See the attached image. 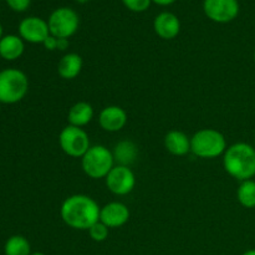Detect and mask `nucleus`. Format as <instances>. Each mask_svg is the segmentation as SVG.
<instances>
[{
    "instance_id": "31",
    "label": "nucleus",
    "mask_w": 255,
    "mask_h": 255,
    "mask_svg": "<svg viewBox=\"0 0 255 255\" xmlns=\"http://www.w3.org/2000/svg\"><path fill=\"white\" fill-rule=\"evenodd\" d=\"M254 62H255V50H254Z\"/></svg>"
},
{
    "instance_id": "6",
    "label": "nucleus",
    "mask_w": 255,
    "mask_h": 255,
    "mask_svg": "<svg viewBox=\"0 0 255 255\" xmlns=\"http://www.w3.org/2000/svg\"><path fill=\"white\" fill-rule=\"evenodd\" d=\"M47 24L50 35L57 39H70L79 29L80 17L71 7H57L50 14Z\"/></svg>"
},
{
    "instance_id": "26",
    "label": "nucleus",
    "mask_w": 255,
    "mask_h": 255,
    "mask_svg": "<svg viewBox=\"0 0 255 255\" xmlns=\"http://www.w3.org/2000/svg\"><path fill=\"white\" fill-rule=\"evenodd\" d=\"M177 0H152V2L157 5H161V6H168V5L174 4Z\"/></svg>"
},
{
    "instance_id": "27",
    "label": "nucleus",
    "mask_w": 255,
    "mask_h": 255,
    "mask_svg": "<svg viewBox=\"0 0 255 255\" xmlns=\"http://www.w3.org/2000/svg\"><path fill=\"white\" fill-rule=\"evenodd\" d=\"M242 255H255V249H249V251L244 252Z\"/></svg>"
},
{
    "instance_id": "15",
    "label": "nucleus",
    "mask_w": 255,
    "mask_h": 255,
    "mask_svg": "<svg viewBox=\"0 0 255 255\" xmlns=\"http://www.w3.org/2000/svg\"><path fill=\"white\" fill-rule=\"evenodd\" d=\"M164 147L173 156H186L191 152V138L184 132L173 129L164 136Z\"/></svg>"
},
{
    "instance_id": "30",
    "label": "nucleus",
    "mask_w": 255,
    "mask_h": 255,
    "mask_svg": "<svg viewBox=\"0 0 255 255\" xmlns=\"http://www.w3.org/2000/svg\"><path fill=\"white\" fill-rule=\"evenodd\" d=\"M30 255H45L44 253H40V252H35V253H31Z\"/></svg>"
},
{
    "instance_id": "9",
    "label": "nucleus",
    "mask_w": 255,
    "mask_h": 255,
    "mask_svg": "<svg viewBox=\"0 0 255 255\" xmlns=\"http://www.w3.org/2000/svg\"><path fill=\"white\" fill-rule=\"evenodd\" d=\"M105 181H106L109 191L116 196H126L131 193L136 186V177L132 169L129 167L120 166V164H116L110 171Z\"/></svg>"
},
{
    "instance_id": "11",
    "label": "nucleus",
    "mask_w": 255,
    "mask_h": 255,
    "mask_svg": "<svg viewBox=\"0 0 255 255\" xmlns=\"http://www.w3.org/2000/svg\"><path fill=\"white\" fill-rule=\"evenodd\" d=\"M129 219V211L126 204L121 202H111L101 207L100 222L109 228H120L125 226Z\"/></svg>"
},
{
    "instance_id": "3",
    "label": "nucleus",
    "mask_w": 255,
    "mask_h": 255,
    "mask_svg": "<svg viewBox=\"0 0 255 255\" xmlns=\"http://www.w3.org/2000/svg\"><path fill=\"white\" fill-rule=\"evenodd\" d=\"M227 148L226 137L218 129H199L191 137V152L199 158H217L224 154Z\"/></svg>"
},
{
    "instance_id": "17",
    "label": "nucleus",
    "mask_w": 255,
    "mask_h": 255,
    "mask_svg": "<svg viewBox=\"0 0 255 255\" xmlns=\"http://www.w3.org/2000/svg\"><path fill=\"white\" fill-rule=\"evenodd\" d=\"M94 109L89 102L80 101L72 105L71 109L69 110L67 114V121L69 125L75 127H84L89 125L94 119Z\"/></svg>"
},
{
    "instance_id": "22",
    "label": "nucleus",
    "mask_w": 255,
    "mask_h": 255,
    "mask_svg": "<svg viewBox=\"0 0 255 255\" xmlns=\"http://www.w3.org/2000/svg\"><path fill=\"white\" fill-rule=\"evenodd\" d=\"M122 4L133 12H143L151 6L152 0H122Z\"/></svg>"
},
{
    "instance_id": "20",
    "label": "nucleus",
    "mask_w": 255,
    "mask_h": 255,
    "mask_svg": "<svg viewBox=\"0 0 255 255\" xmlns=\"http://www.w3.org/2000/svg\"><path fill=\"white\" fill-rule=\"evenodd\" d=\"M238 202L244 208H255V181H243L237 191Z\"/></svg>"
},
{
    "instance_id": "32",
    "label": "nucleus",
    "mask_w": 255,
    "mask_h": 255,
    "mask_svg": "<svg viewBox=\"0 0 255 255\" xmlns=\"http://www.w3.org/2000/svg\"><path fill=\"white\" fill-rule=\"evenodd\" d=\"M0 105H1V104H0Z\"/></svg>"
},
{
    "instance_id": "21",
    "label": "nucleus",
    "mask_w": 255,
    "mask_h": 255,
    "mask_svg": "<svg viewBox=\"0 0 255 255\" xmlns=\"http://www.w3.org/2000/svg\"><path fill=\"white\" fill-rule=\"evenodd\" d=\"M110 228L107 226H105L102 222H96L91 228L89 229V234L91 237L92 241L97 242V243H101V242H105L107 238H109Z\"/></svg>"
},
{
    "instance_id": "23",
    "label": "nucleus",
    "mask_w": 255,
    "mask_h": 255,
    "mask_svg": "<svg viewBox=\"0 0 255 255\" xmlns=\"http://www.w3.org/2000/svg\"><path fill=\"white\" fill-rule=\"evenodd\" d=\"M5 1L10 9L16 12L26 11L31 4V0H5Z\"/></svg>"
},
{
    "instance_id": "2",
    "label": "nucleus",
    "mask_w": 255,
    "mask_h": 255,
    "mask_svg": "<svg viewBox=\"0 0 255 255\" xmlns=\"http://www.w3.org/2000/svg\"><path fill=\"white\" fill-rule=\"evenodd\" d=\"M223 167L227 173L238 181H248L255 176V147L238 142L227 148L223 154Z\"/></svg>"
},
{
    "instance_id": "14",
    "label": "nucleus",
    "mask_w": 255,
    "mask_h": 255,
    "mask_svg": "<svg viewBox=\"0 0 255 255\" xmlns=\"http://www.w3.org/2000/svg\"><path fill=\"white\" fill-rule=\"evenodd\" d=\"M24 51V40L19 35H4L0 40V57L6 61H15L20 59Z\"/></svg>"
},
{
    "instance_id": "13",
    "label": "nucleus",
    "mask_w": 255,
    "mask_h": 255,
    "mask_svg": "<svg viewBox=\"0 0 255 255\" xmlns=\"http://www.w3.org/2000/svg\"><path fill=\"white\" fill-rule=\"evenodd\" d=\"M153 30L161 39L172 40L181 31V21L173 12L163 11L154 17Z\"/></svg>"
},
{
    "instance_id": "24",
    "label": "nucleus",
    "mask_w": 255,
    "mask_h": 255,
    "mask_svg": "<svg viewBox=\"0 0 255 255\" xmlns=\"http://www.w3.org/2000/svg\"><path fill=\"white\" fill-rule=\"evenodd\" d=\"M44 47L49 51H54V50H57V37L52 36V35H49L47 39L44 41Z\"/></svg>"
},
{
    "instance_id": "28",
    "label": "nucleus",
    "mask_w": 255,
    "mask_h": 255,
    "mask_svg": "<svg viewBox=\"0 0 255 255\" xmlns=\"http://www.w3.org/2000/svg\"><path fill=\"white\" fill-rule=\"evenodd\" d=\"M2 36H4V29H2V25L0 24V40L2 39Z\"/></svg>"
},
{
    "instance_id": "4",
    "label": "nucleus",
    "mask_w": 255,
    "mask_h": 255,
    "mask_svg": "<svg viewBox=\"0 0 255 255\" xmlns=\"http://www.w3.org/2000/svg\"><path fill=\"white\" fill-rule=\"evenodd\" d=\"M27 91L29 79L24 71L14 67L0 71V104H17L26 96Z\"/></svg>"
},
{
    "instance_id": "7",
    "label": "nucleus",
    "mask_w": 255,
    "mask_h": 255,
    "mask_svg": "<svg viewBox=\"0 0 255 255\" xmlns=\"http://www.w3.org/2000/svg\"><path fill=\"white\" fill-rule=\"evenodd\" d=\"M59 143L62 151L74 158H82L85 153L91 147L89 134L81 127H75L69 125L60 132Z\"/></svg>"
},
{
    "instance_id": "25",
    "label": "nucleus",
    "mask_w": 255,
    "mask_h": 255,
    "mask_svg": "<svg viewBox=\"0 0 255 255\" xmlns=\"http://www.w3.org/2000/svg\"><path fill=\"white\" fill-rule=\"evenodd\" d=\"M69 39H57V50H60V51L66 50L69 47Z\"/></svg>"
},
{
    "instance_id": "29",
    "label": "nucleus",
    "mask_w": 255,
    "mask_h": 255,
    "mask_svg": "<svg viewBox=\"0 0 255 255\" xmlns=\"http://www.w3.org/2000/svg\"><path fill=\"white\" fill-rule=\"evenodd\" d=\"M77 2H79V4H86L87 1H89V0H76Z\"/></svg>"
},
{
    "instance_id": "18",
    "label": "nucleus",
    "mask_w": 255,
    "mask_h": 255,
    "mask_svg": "<svg viewBox=\"0 0 255 255\" xmlns=\"http://www.w3.org/2000/svg\"><path fill=\"white\" fill-rule=\"evenodd\" d=\"M114 153L115 163L120 166H127L131 164L137 157V147L131 141H122L115 147Z\"/></svg>"
},
{
    "instance_id": "8",
    "label": "nucleus",
    "mask_w": 255,
    "mask_h": 255,
    "mask_svg": "<svg viewBox=\"0 0 255 255\" xmlns=\"http://www.w3.org/2000/svg\"><path fill=\"white\" fill-rule=\"evenodd\" d=\"M203 11L209 20L218 24L231 22L238 16V0H204Z\"/></svg>"
},
{
    "instance_id": "16",
    "label": "nucleus",
    "mask_w": 255,
    "mask_h": 255,
    "mask_svg": "<svg viewBox=\"0 0 255 255\" xmlns=\"http://www.w3.org/2000/svg\"><path fill=\"white\" fill-rule=\"evenodd\" d=\"M84 61L79 54L70 52V54L64 55L57 65V72L60 76L65 80H74L81 72Z\"/></svg>"
},
{
    "instance_id": "12",
    "label": "nucleus",
    "mask_w": 255,
    "mask_h": 255,
    "mask_svg": "<svg viewBox=\"0 0 255 255\" xmlns=\"http://www.w3.org/2000/svg\"><path fill=\"white\" fill-rule=\"evenodd\" d=\"M99 124L104 131L119 132L126 126L127 114L122 107L112 105L107 106L100 112Z\"/></svg>"
},
{
    "instance_id": "19",
    "label": "nucleus",
    "mask_w": 255,
    "mask_h": 255,
    "mask_svg": "<svg viewBox=\"0 0 255 255\" xmlns=\"http://www.w3.org/2000/svg\"><path fill=\"white\" fill-rule=\"evenodd\" d=\"M5 255H30L31 247L29 241L22 236H11L4 246Z\"/></svg>"
},
{
    "instance_id": "5",
    "label": "nucleus",
    "mask_w": 255,
    "mask_h": 255,
    "mask_svg": "<svg viewBox=\"0 0 255 255\" xmlns=\"http://www.w3.org/2000/svg\"><path fill=\"white\" fill-rule=\"evenodd\" d=\"M81 166L85 174L92 179L106 178L115 164L114 153L102 144L91 146L82 156Z\"/></svg>"
},
{
    "instance_id": "10",
    "label": "nucleus",
    "mask_w": 255,
    "mask_h": 255,
    "mask_svg": "<svg viewBox=\"0 0 255 255\" xmlns=\"http://www.w3.org/2000/svg\"><path fill=\"white\" fill-rule=\"evenodd\" d=\"M50 35L49 24L39 16H27L19 24V36L30 44H44Z\"/></svg>"
},
{
    "instance_id": "1",
    "label": "nucleus",
    "mask_w": 255,
    "mask_h": 255,
    "mask_svg": "<svg viewBox=\"0 0 255 255\" xmlns=\"http://www.w3.org/2000/svg\"><path fill=\"white\" fill-rule=\"evenodd\" d=\"M101 207L85 194H74L62 202L60 216L66 226L76 231H89L100 221Z\"/></svg>"
}]
</instances>
